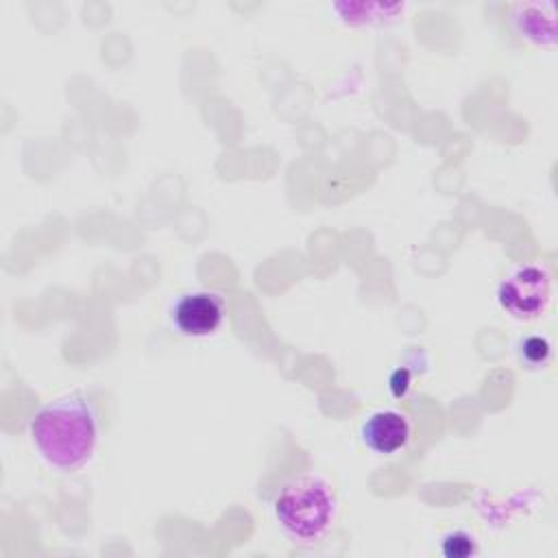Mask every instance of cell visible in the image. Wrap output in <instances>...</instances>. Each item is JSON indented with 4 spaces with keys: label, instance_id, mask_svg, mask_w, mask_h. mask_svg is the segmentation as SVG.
<instances>
[{
    "label": "cell",
    "instance_id": "7a4b0ae2",
    "mask_svg": "<svg viewBox=\"0 0 558 558\" xmlns=\"http://www.w3.org/2000/svg\"><path fill=\"white\" fill-rule=\"evenodd\" d=\"M272 512L281 532L290 541L314 545L333 527L338 499L323 477L299 475L279 488L272 501Z\"/></svg>",
    "mask_w": 558,
    "mask_h": 558
},
{
    "label": "cell",
    "instance_id": "277c9868",
    "mask_svg": "<svg viewBox=\"0 0 558 558\" xmlns=\"http://www.w3.org/2000/svg\"><path fill=\"white\" fill-rule=\"evenodd\" d=\"M225 299L211 290L185 292L172 305L170 318L174 329L187 338H207L216 333L225 320Z\"/></svg>",
    "mask_w": 558,
    "mask_h": 558
},
{
    "label": "cell",
    "instance_id": "ba28073f",
    "mask_svg": "<svg viewBox=\"0 0 558 558\" xmlns=\"http://www.w3.org/2000/svg\"><path fill=\"white\" fill-rule=\"evenodd\" d=\"M519 357L530 368H543L551 360V342L545 336H527L519 342Z\"/></svg>",
    "mask_w": 558,
    "mask_h": 558
},
{
    "label": "cell",
    "instance_id": "8992f818",
    "mask_svg": "<svg viewBox=\"0 0 558 558\" xmlns=\"http://www.w3.org/2000/svg\"><path fill=\"white\" fill-rule=\"evenodd\" d=\"M512 26L519 37L534 46L551 48L556 44V7L554 2H517L512 7Z\"/></svg>",
    "mask_w": 558,
    "mask_h": 558
},
{
    "label": "cell",
    "instance_id": "5b68a950",
    "mask_svg": "<svg viewBox=\"0 0 558 558\" xmlns=\"http://www.w3.org/2000/svg\"><path fill=\"white\" fill-rule=\"evenodd\" d=\"M412 436V425L408 416L399 410L373 412L362 425L364 445L381 456H392L408 445Z\"/></svg>",
    "mask_w": 558,
    "mask_h": 558
},
{
    "label": "cell",
    "instance_id": "3957f363",
    "mask_svg": "<svg viewBox=\"0 0 558 558\" xmlns=\"http://www.w3.org/2000/svg\"><path fill=\"white\" fill-rule=\"evenodd\" d=\"M497 301L517 320L538 318L551 301V272L547 266L527 262L514 266L499 283Z\"/></svg>",
    "mask_w": 558,
    "mask_h": 558
},
{
    "label": "cell",
    "instance_id": "30bf717a",
    "mask_svg": "<svg viewBox=\"0 0 558 558\" xmlns=\"http://www.w3.org/2000/svg\"><path fill=\"white\" fill-rule=\"evenodd\" d=\"M410 373L405 371V368H397L392 375H390V392L395 395V397H403L405 392H408V388H410Z\"/></svg>",
    "mask_w": 558,
    "mask_h": 558
},
{
    "label": "cell",
    "instance_id": "52a82bcc",
    "mask_svg": "<svg viewBox=\"0 0 558 558\" xmlns=\"http://www.w3.org/2000/svg\"><path fill=\"white\" fill-rule=\"evenodd\" d=\"M331 9L349 26H371L388 24L403 15V4H384V2H336Z\"/></svg>",
    "mask_w": 558,
    "mask_h": 558
},
{
    "label": "cell",
    "instance_id": "6da1fadb",
    "mask_svg": "<svg viewBox=\"0 0 558 558\" xmlns=\"http://www.w3.org/2000/svg\"><path fill=\"white\" fill-rule=\"evenodd\" d=\"M31 440L39 456L59 471L85 466L98 442V414L83 392H68L46 403L31 421Z\"/></svg>",
    "mask_w": 558,
    "mask_h": 558
},
{
    "label": "cell",
    "instance_id": "9c48e42d",
    "mask_svg": "<svg viewBox=\"0 0 558 558\" xmlns=\"http://www.w3.org/2000/svg\"><path fill=\"white\" fill-rule=\"evenodd\" d=\"M442 554L447 558H466V556L475 554V541L466 532H460V530L449 532L442 538Z\"/></svg>",
    "mask_w": 558,
    "mask_h": 558
}]
</instances>
